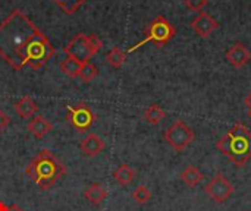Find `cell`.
<instances>
[{
  "label": "cell",
  "mask_w": 251,
  "mask_h": 211,
  "mask_svg": "<svg viewBox=\"0 0 251 211\" xmlns=\"http://www.w3.org/2000/svg\"><path fill=\"white\" fill-rule=\"evenodd\" d=\"M191 28L199 37L207 38L213 31L219 28V22L207 12H200V15L191 22Z\"/></svg>",
  "instance_id": "9c48e42d"
},
{
  "label": "cell",
  "mask_w": 251,
  "mask_h": 211,
  "mask_svg": "<svg viewBox=\"0 0 251 211\" xmlns=\"http://www.w3.org/2000/svg\"><path fill=\"white\" fill-rule=\"evenodd\" d=\"M7 211H24V209H21V207L16 206V204H12V206H9Z\"/></svg>",
  "instance_id": "d4e9b609"
},
{
  "label": "cell",
  "mask_w": 251,
  "mask_h": 211,
  "mask_svg": "<svg viewBox=\"0 0 251 211\" xmlns=\"http://www.w3.org/2000/svg\"><path fill=\"white\" fill-rule=\"evenodd\" d=\"M25 173L40 189L47 191L66 175V167L51 151L43 150L31 160Z\"/></svg>",
  "instance_id": "3957f363"
},
{
  "label": "cell",
  "mask_w": 251,
  "mask_h": 211,
  "mask_svg": "<svg viewBox=\"0 0 251 211\" xmlns=\"http://www.w3.org/2000/svg\"><path fill=\"white\" fill-rule=\"evenodd\" d=\"M103 47L101 40L96 34H76L65 47V53L68 57L78 60L81 65L91 60L94 54H97Z\"/></svg>",
  "instance_id": "277c9868"
},
{
  "label": "cell",
  "mask_w": 251,
  "mask_h": 211,
  "mask_svg": "<svg viewBox=\"0 0 251 211\" xmlns=\"http://www.w3.org/2000/svg\"><path fill=\"white\" fill-rule=\"evenodd\" d=\"M84 197H85V200H87L90 204L99 207V206L106 200V197H107V189L103 188L100 184H93V185H90V187L84 191Z\"/></svg>",
  "instance_id": "5bb4252c"
},
{
  "label": "cell",
  "mask_w": 251,
  "mask_h": 211,
  "mask_svg": "<svg viewBox=\"0 0 251 211\" xmlns=\"http://www.w3.org/2000/svg\"><path fill=\"white\" fill-rule=\"evenodd\" d=\"M244 103H246V106H247V107H249V110H250L251 109V93L249 94V95H247V97H246Z\"/></svg>",
  "instance_id": "484cf974"
},
{
  "label": "cell",
  "mask_w": 251,
  "mask_h": 211,
  "mask_svg": "<svg viewBox=\"0 0 251 211\" xmlns=\"http://www.w3.org/2000/svg\"><path fill=\"white\" fill-rule=\"evenodd\" d=\"M175 34H176L175 26H174L165 16L159 15L157 18H154V19L149 23V26H147V29H146V37H144V40L140 41L138 44H135L134 47L128 48L126 53H132V51H135L137 48H140L141 46H144V44H147V43H153L156 47L160 48V47L166 46V44L175 37Z\"/></svg>",
  "instance_id": "5b68a950"
},
{
  "label": "cell",
  "mask_w": 251,
  "mask_h": 211,
  "mask_svg": "<svg viewBox=\"0 0 251 211\" xmlns=\"http://www.w3.org/2000/svg\"><path fill=\"white\" fill-rule=\"evenodd\" d=\"M106 60H107V63H109L112 68L119 69V68L125 63V60H126V53L122 51L119 47H113V48L107 53Z\"/></svg>",
  "instance_id": "d6986e66"
},
{
  "label": "cell",
  "mask_w": 251,
  "mask_h": 211,
  "mask_svg": "<svg viewBox=\"0 0 251 211\" xmlns=\"http://www.w3.org/2000/svg\"><path fill=\"white\" fill-rule=\"evenodd\" d=\"M204 192H206L215 203L222 204V203H226V201L232 197V194L235 192V187L229 182V179H228L225 175L219 173V175H216V176L206 185Z\"/></svg>",
  "instance_id": "ba28073f"
},
{
  "label": "cell",
  "mask_w": 251,
  "mask_h": 211,
  "mask_svg": "<svg viewBox=\"0 0 251 211\" xmlns=\"http://www.w3.org/2000/svg\"><path fill=\"white\" fill-rule=\"evenodd\" d=\"M215 147L237 167H244L251 160V131L238 122L216 141Z\"/></svg>",
  "instance_id": "7a4b0ae2"
},
{
  "label": "cell",
  "mask_w": 251,
  "mask_h": 211,
  "mask_svg": "<svg viewBox=\"0 0 251 211\" xmlns=\"http://www.w3.org/2000/svg\"><path fill=\"white\" fill-rule=\"evenodd\" d=\"M104 148H106L104 141L99 135H96V134H88L79 142V150L87 157H97V156H100L104 151Z\"/></svg>",
  "instance_id": "8fae6325"
},
{
  "label": "cell",
  "mask_w": 251,
  "mask_h": 211,
  "mask_svg": "<svg viewBox=\"0 0 251 211\" xmlns=\"http://www.w3.org/2000/svg\"><path fill=\"white\" fill-rule=\"evenodd\" d=\"M54 53L47 35L22 10H12L0 23V57L15 70H38Z\"/></svg>",
  "instance_id": "6da1fadb"
},
{
  "label": "cell",
  "mask_w": 251,
  "mask_h": 211,
  "mask_svg": "<svg viewBox=\"0 0 251 211\" xmlns=\"http://www.w3.org/2000/svg\"><path fill=\"white\" fill-rule=\"evenodd\" d=\"M7 209H9V206H6L3 201H0V211H7Z\"/></svg>",
  "instance_id": "4316f807"
},
{
  "label": "cell",
  "mask_w": 251,
  "mask_h": 211,
  "mask_svg": "<svg viewBox=\"0 0 251 211\" xmlns=\"http://www.w3.org/2000/svg\"><path fill=\"white\" fill-rule=\"evenodd\" d=\"M150 198H151V192H150V189L147 188V187H144V185H140V187H137L134 191H132V200L137 203V204H147L149 201H150Z\"/></svg>",
  "instance_id": "7402d4cb"
},
{
  "label": "cell",
  "mask_w": 251,
  "mask_h": 211,
  "mask_svg": "<svg viewBox=\"0 0 251 211\" xmlns=\"http://www.w3.org/2000/svg\"><path fill=\"white\" fill-rule=\"evenodd\" d=\"M226 60L234 68H243L251 60V51L243 43H235L226 51Z\"/></svg>",
  "instance_id": "30bf717a"
},
{
  "label": "cell",
  "mask_w": 251,
  "mask_h": 211,
  "mask_svg": "<svg viewBox=\"0 0 251 211\" xmlns=\"http://www.w3.org/2000/svg\"><path fill=\"white\" fill-rule=\"evenodd\" d=\"M163 138L175 151L182 153L185 148L191 145V142L196 138V134L184 120H176L165 131Z\"/></svg>",
  "instance_id": "8992f818"
},
{
  "label": "cell",
  "mask_w": 251,
  "mask_h": 211,
  "mask_svg": "<svg viewBox=\"0 0 251 211\" xmlns=\"http://www.w3.org/2000/svg\"><path fill=\"white\" fill-rule=\"evenodd\" d=\"M9 123H10V119H9V116L0 109V134L9 126Z\"/></svg>",
  "instance_id": "cb8c5ba5"
},
{
  "label": "cell",
  "mask_w": 251,
  "mask_h": 211,
  "mask_svg": "<svg viewBox=\"0 0 251 211\" xmlns=\"http://www.w3.org/2000/svg\"><path fill=\"white\" fill-rule=\"evenodd\" d=\"M15 110L22 119H29L38 112V106L31 97H22L15 103Z\"/></svg>",
  "instance_id": "4fadbf2b"
},
{
  "label": "cell",
  "mask_w": 251,
  "mask_h": 211,
  "mask_svg": "<svg viewBox=\"0 0 251 211\" xmlns=\"http://www.w3.org/2000/svg\"><path fill=\"white\" fill-rule=\"evenodd\" d=\"M113 179L115 182H118L122 187L129 185L134 179H135V170L129 166V164H121L115 172H113Z\"/></svg>",
  "instance_id": "2e32d148"
},
{
  "label": "cell",
  "mask_w": 251,
  "mask_h": 211,
  "mask_svg": "<svg viewBox=\"0 0 251 211\" xmlns=\"http://www.w3.org/2000/svg\"><path fill=\"white\" fill-rule=\"evenodd\" d=\"M26 129L29 131L32 137L41 140L53 131V123L44 119L43 116H35L29 120V123L26 125Z\"/></svg>",
  "instance_id": "7c38bea8"
},
{
  "label": "cell",
  "mask_w": 251,
  "mask_h": 211,
  "mask_svg": "<svg viewBox=\"0 0 251 211\" xmlns=\"http://www.w3.org/2000/svg\"><path fill=\"white\" fill-rule=\"evenodd\" d=\"M203 179H204V175L196 166H188L181 172V181L188 188H196L197 185H200L203 182Z\"/></svg>",
  "instance_id": "9a60e30c"
},
{
  "label": "cell",
  "mask_w": 251,
  "mask_h": 211,
  "mask_svg": "<svg viewBox=\"0 0 251 211\" xmlns=\"http://www.w3.org/2000/svg\"><path fill=\"white\" fill-rule=\"evenodd\" d=\"M81 68L82 65L72 57H66L63 62H60V70L69 78H78L81 73Z\"/></svg>",
  "instance_id": "ac0fdd59"
},
{
  "label": "cell",
  "mask_w": 251,
  "mask_h": 211,
  "mask_svg": "<svg viewBox=\"0 0 251 211\" xmlns=\"http://www.w3.org/2000/svg\"><path fill=\"white\" fill-rule=\"evenodd\" d=\"M53 3H56L66 15H72L75 13L87 0H51Z\"/></svg>",
  "instance_id": "ffe728a7"
},
{
  "label": "cell",
  "mask_w": 251,
  "mask_h": 211,
  "mask_svg": "<svg viewBox=\"0 0 251 211\" xmlns=\"http://www.w3.org/2000/svg\"><path fill=\"white\" fill-rule=\"evenodd\" d=\"M68 115L66 120L68 123L75 128L78 132H87L96 122V115L94 112L84 103H79L76 106H68Z\"/></svg>",
  "instance_id": "52a82bcc"
},
{
  "label": "cell",
  "mask_w": 251,
  "mask_h": 211,
  "mask_svg": "<svg viewBox=\"0 0 251 211\" xmlns=\"http://www.w3.org/2000/svg\"><path fill=\"white\" fill-rule=\"evenodd\" d=\"M165 117H166V113L159 104H151L144 112V120L150 125H159Z\"/></svg>",
  "instance_id": "e0dca14e"
},
{
  "label": "cell",
  "mask_w": 251,
  "mask_h": 211,
  "mask_svg": "<svg viewBox=\"0 0 251 211\" xmlns=\"http://www.w3.org/2000/svg\"><path fill=\"white\" fill-rule=\"evenodd\" d=\"M185 4L190 10L201 12L207 6V0H185Z\"/></svg>",
  "instance_id": "603a6c76"
},
{
  "label": "cell",
  "mask_w": 251,
  "mask_h": 211,
  "mask_svg": "<svg viewBox=\"0 0 251 211\" xmlns=\"http://www.w3.org/2000/svg\"><path fill=\"white\" fill-rule=\"evenodd\" d=\"M97 76H99V69H97V66H96L94 63L87 62V63L82 65L81 73H79V78L82 79V82L88 84V82H91V81H93L94 78H97Z\"/></svg>",
  "instance_id": "44dd1931"
},
{
  "label": "cell",
  "mask_w": 251,
  "mask_h": 211,
  "mask_svg": "<svg viewBox=\"0 0 251 211\" xmlns=\"http://www.w3.org/2000/svg\"><path fill=\"white\" fill-rule=\"evenodd\" d=\"M249 117H250V119H251V109H250V110H249Z\"/></svg>",
  "instance_id": "83f0119b"
}]
</instances>
